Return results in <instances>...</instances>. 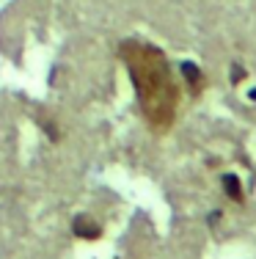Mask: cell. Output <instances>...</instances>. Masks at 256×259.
<instances>
[{
  "instance_id": "6da1fadb",
  "label": "cell",
  "mask_w": 256,
  "mask_h": 259,
  "mask_svg": "<svg viewBox=\"0 0 256 259\" xmlns=\"http://www.w3.org/2000/svg\"><path fill=\"white\" fill-rule=\"evenodd\" d=\"M119 58L130 72L143 121L155 135H166L179 110V83L171 72L166 53L149 41L127 39L119 45Z\"/></svg>"
},
{
  "instance_id": "7a4b0ae2",
  "label": "cell",
  "mask_w": 256,
  "mask_h": 259,
  "mask_svg": "<svg viewBox=\"0 0 256 259\" xmlns=\"http://www.w3.org/2000/svg\"><path fill=\"white\" fill-rule=\"evenodd\" d=\"M72 234H75L77 240H88V243H94V240H99L105 229H102V224L96 218H91V215H77L75 221H72Z\"/></svg>"
},
{
  "instance_id": "3957f363",
  "label": "cell",
  "mask_w": 256,
  "mask_h": 259,
  "mask_svg": "<svg viewBox=\"0 0 256 259\" xmlns=\"http://www.w3.org/2000/svg\"><path fill=\"white\" fill-rule=\"evenodd\" d=\"M182 77H185V83H187V89H190V94L193 97H198L201 91H204V85H207V77H204V72L198 69V64H193V61H182Z\"/></svg>"
},
{
  "instance_id": "277c9868",
  "label": "cell",
  "mask_w": 256,
  "mask_h": 259,
  "mask_svg": "<svg viewBox=\"0 0 256 259\" xmlns=\"http://www.w3.org/2000/svg\"><path fill=\"white\" fill-rule=\"evenodd\" d=\"M221 190L229 201H234V204H242V201H245V188H242V180L237 174H223L221 177Z\"/></svg>"
},
{
  "instance_id": "5b68a950",
  "label": "cell",
  "mask_w": 256,
  "mask_h": 259,
  "mask_svg": "<svg viewBox=\"0 0 256 259\" xmlns=\"http://www.w3.org/2000/svg\"><path fill=\"white\" fill-rule=\"evenodd\" d=\"M245 77H248L245 66H242V64H231V69H229V80H231V83H234V85H240Z\"/></svg>"
},
{
  "instance_id": "8992f818",
  "label": "cell",
  "mask_w": 256,
  "mask_h": 259,
  "mask_svg": "<svg viewBox=\"0 0 256 259\" xmlns=\"http://www.w3.org/2000/svg\"><path fill=\"white\" fill-rule=\"evenodd\" d=\"M207 221H210V226H215L218 221H221V209H215V212H210V215H207Z\"/></svg>"
},
{
  "instance_id": "52a82bcc",
  "label": "cell",
  "mask_w": 256,
  "mask_h": 259,
  "mask_svg": "<svg viewBox=\"0 0 256 259\" xmlns=\"http://www.w3.org/2000/svg\"><path fill=\"white\" fill-rule=\"evenodd\" d=\"M248 100H251V102H256V89H251V91H248Z\"/></svg>"
}]
</instances>
